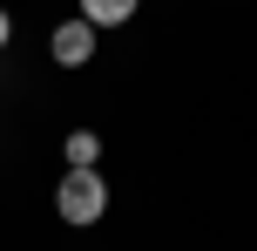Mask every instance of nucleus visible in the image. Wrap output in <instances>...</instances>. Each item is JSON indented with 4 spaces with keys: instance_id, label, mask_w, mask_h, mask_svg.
Segmentation results:
<instances>
[{
    "instance_id": "nucleus-3",
    "label": "nucleus",
    "mask_w": 257,
    "mask_h": 251,
    "mask_svg": "<svg viewBox=\"0 0 257 251\" xmlns=\"http://www.w3.org/2000/svg\"><path fill=\"white\" fill-rule=\"evenodd\" d=\"M128 14H136V0H81V21L102 34V27H122Z\"/></svg>"
},
{
    "instance_id": "nucleus-2",
    "label": "nucleus",
    "mask_w": 257,
    "mask_h": 251,
    "mask_svg": "<svg viewBox=\"0 0 257 251\" xmlns=\"http://www.w3.org/2000/svg\"><path fill=\"white\" fill-rule=\"evenodd\" d=\"M48 54H54L61 68H81V61L95 54V27H88V21H61V27L48 34Z\"/></svg>"
},
{
    "instance_id": "nucleus-1",
    "label": "nucleus",
    "mask_w": 257,
    "mask_h": 251,
    "mask_svg": "<svg viewBox=\"0 0 257 251\" xmlns=\"http://www.w3.org/2000/svg\"><path fill=\"white\" fill-rule=\"evenodd\" d=\"M54 211H61L75 231H88L95 217L108 211V184H102V170H95V163H75V170L54 184Z\"/></svg>"
},
{
    "instance_id": "nucleus-5",
    "label": "nucleus",
    "mask_w": 257,
    "mask_h": 251,
    "mask_svg": "<svg viewBox=\"0 0 257 251\" xmlns=\"http://www.w3.org/2000/svg\"><path fill=\"white\" fill-rule=\"evenodd\" d=\"M7 41H14V21H7V7H0V48H7Z\"/></svg>"
},
{
    "instance_id": "nucleus-4",
    "label": "nucleus",
    "mask_w": 257,
    "mask_h": 251,
    "mask_svg": "<svg viewBox=\"0 0 257 251\" xmlns=\"http://www.w3.org/2000/svg\"><path fill=\"white\" fill-rule=\"evenodd\" d=\"M95 156H102V143H95L88 129H75V136H68V163H95Z\"/></svg>"
}]
</instances>
